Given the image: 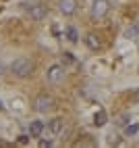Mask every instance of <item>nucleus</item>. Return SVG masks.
<instances>
[{"label": "nucleus", "mask_w": 139, "mask_h": 148, "mask_svg": "<svg viewBox=\"0 0 139 148\" xmlns=\"http://www.w3.org/2000/svg\"><path fill=\"white\" fill-rule=\"evenodd\" d=\"M29 15H31V19H35V21H42V19L48 15V8L42 2H35V4L29 6Z\"/></svg>", "instance_id": "6"}, {"label": "nucleus", "mask_w": 139, "mask_h": 148, "mask_svg": "<svg viewBox=\"0 0 139 148\" xmlns=\"http://www.w3.org/2000/svg\"><path fill=\"white\" fill-rule=\"evenodd\" d=\"M39 146H42V148H46V146H52V140H42V142H39Z\"/></svg>", "instance_id": "16"}, {"label": "nucleus", "mask_w": 139, "mask_h": 148, "mask_svg": "<svg viewBox=\"0 0 139 148\" xmlns=\"http://www.w3.org/2000/svg\"><path fill=\"white\" fill-rule=\"evenodd\" d=\"M58 11L66 17H71L77 11V0H58Z\"/></svg>", "instance_id": "7"}, {"label": "nucleus", "mask_w": 139, "mask_h": 148, "mask_svg": "<svg viewBox=\"0 0 139 148\" xmlns=\"http://www.w3.org/2000/svg\"><path fill=\"white\" fill-rule=\"evenodd\" d=\"M110 11V4H108V0H94L92 4V17L94 19H104Z\"/></svg>", "instance_id": "4"}, {"label": "nucleus", "mask_w": 139, "mask_h": 148, "mask_svg": "<svg viewBox=\"0 0 139 148\" xmlns=\"http://www.w3.org/2000/svg\"><path fill=\"white\" fill-rule=\"evenodd\" d=\"M85 44L92 48V50H100L102 48V42H100V38H98L96 34H89V36H85Z\"/></svg>", "instance_id": "9"}, {"label": "nucleus", "mask_w": 139, "mask_h": 148, "mask_svg": "<svg viewBox=\"0 0 139 148\" xmlns=\"http://www.w3.org/2000/svg\"><path fill=\"white\" fill-rule=\"evenodd\" d=\"M46 77H48V82H50V84H60V82H64V67H62V65H52V67H48Z\"/></svg>", "instance_id": "3"}, {"label": "nucleus", "mask_w": 139, "mask_h": 148, "mask_svg": "<svg viewBox=\"0 0 139 148\" xmlns=\"http://www.w3.org/2000/svg\"><path fill=\"white\" fill-rule=\"evenodd\" d=\"M129 121H131V115H129V113H123V115H118L116 119H114V123H116L118 127H127Z\"/></svg>", "instance_id": "11"}, {"label": "nucleus", "mask_w": 139, "mask_h": 148, "mask_svg": "<svg viewBox=\"0 0 139 148\" xmlns=\"http://www.w3.org/2000/svg\"><path fill=\"white\" fill-rule=\"evenodd\" d=\"M137 34H139V27H137V25H133V27H129L127 32H125V38L133 40V38H137Z\"/></svg>", "instance_id": "13"}, {"label": "nucleus", "mask_w": 139, "mask_h": 148, "mask_svg": "<svg viewBox=\"0 0 139 148\" xmlns=\"http://www.w3.org/2000/svg\"><path fill=\"white\" fill-rule=\"evenodd\" d=\"M27 142H29L27 136H19V144H27Z\"/></svg>", "instance_id": "17"}, {"label": "nucleus", "mask_w": 139, "mask_h": 148, "mask_svg": "<svg viewBox=\"0 0 139 148\" xmlns=\"http://www.w3.org/2000/svg\"><path fill=\"white\" fill-rule=\"evenodd\" d=\"M44 134V123L42 121H31V125H29V136L31 138H39Z\"/></svg>", "instance_id": "8"}, {"label": "nucleus", "mask_w": 139, "mask_h": 148, "mask_svg": "<svg viewBox=\"0 0 139 148\" xmlns=\"http://www.w3.org/2000/svg\"><path fill=\"white\" fill-rule=\"evenodd\" d=\"M66 38H68L71 42H77V40H79V34H77V29H75L73 25L66 27Z\"/></svg>", "instance_id": "12"}, {"label": "nucleus", "mask_w": 139, "mask_h": 148, "mask_svg": "<svg viewBox=\"0 0 139 148\" xmlns=\"http://www.w3.org/2000/svg\"><path fill=\"white\" fill-rule=\"evenodd\" d=\"M137 132H139V125H135V123H133V125H127V127H125V134H127V136H135Z\"/></svg>", "instance_id": "14"}, {"label": "nucleus", "mask_w": 139, "mask_h": 148, "mask_svg": "<svg viewBox=\"0 0 139 148\" xmlns=\"http://www.w3.org/2000/svg\"><path fill=\"white\" fill-rule=\"evenodd\" d=\"M62 63H64V65H73V63H75V56H73L71 52H64V54H62Z\"/></svg>", "instance_id": "15"}, {"label": "nucleus", "mask_w": 139, "mask_h": 148, "mask_svg": "<svg viewBox=\"0 0 139 148\" xmlns=\"http://www.w3.org/2000/svg\"><path fill=\"white\" fill-rule=\"evenodd\" d=\"M62 132V119H52L50 125L44 127V138H48V140H52L54 136H58Z\"/></svg>", "instance_id": "5"}, {"label": "nucleus", "mask_w": 139, "mask_h": 148, "mask_svg": "<svg viewBox=\"0 0 139 148\" xmlns=\"http://www.w3.org/2000/svg\"><path fill=\"white\" fill-rule=\"evenodd\" d=\"M106 121H108V115H106L104 108H100V111L94 115V125L96 127H102V125H106Z\"/></svg>", "instance_id": "10"}, {"label": "nucleus", "mask_w": 139, "mask_h": 148, "mask_svg": "<svg viewBox=\"0 0 139 148\" xmlns=\"http://www.w3.org/2000/svg\"><path fill=\"white\" fill-rule=\"evenodd\" d=\"M33 69H35L33 61H31V58H25V56H21V58H17V61H13V65H11L13 75H15V77H21V79L29 77V75L33 73Z\"/></svg>", "instance_id": "1"}, {"label": "nucleus", "mask_w": 139, "mask_h": 148, "mask_svg": "<svg viewBox=\"0 0 139 148\" xmlns=\"http://www.w3.org/2000/svg\"><path fill=\"white\" fill-rule=\"evenodd\" d=\"M54 108V98L50 94H37L33 98V111L35 113H48Z\"/></svg>", "instance_id": "2"}]
</instances>
